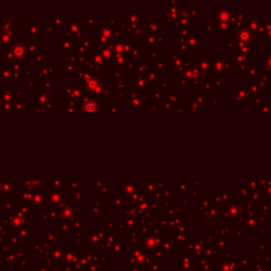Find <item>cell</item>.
Instances as JSON below:
<instances>
[{
	"mask_svg": "<svg viewBox=\"0 0 271 271\" xmlns=\"http://www.w3.org/2000/svg\"><path fill=\"white\" fill-rule=\"evenodd\" d=\"M83 111L86 113H95L99 111V105L94 101H87L83 105Z\"/></svg>",
	"mask_w": 271,
	"mask_h": 271,
	"instance_id": "6da1fadb",
	"label": "cell"
},
{
	"mask_svg": "<svg viewBox=\"0 0 271 271\" xmlns=\"http://www.w3.org/2000/svg\"><path fill=\"white\" fill-rule=\"evenodd\" d=\"M26 53H27L26 49H24V47L21 46V44H16V46H14V48L12 49V54H13V56L17 59L23 58V57L26 56Z\"/></svg>",
	"mask_w": 271,
	"mask_h": 271,
	"instance_id": "7a4b0ae2",
	"label": "cell"
}]
</instances>
